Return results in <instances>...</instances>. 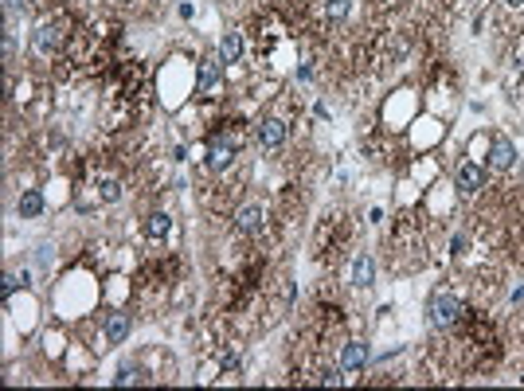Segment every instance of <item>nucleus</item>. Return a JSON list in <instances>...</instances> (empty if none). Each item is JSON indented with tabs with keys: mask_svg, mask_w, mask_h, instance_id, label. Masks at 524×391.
<instances>
[{
	"mask_svg": "<svg viewBox=\"0 0 524 391\" xmlns=\"http://www.w3.org/2000/svg\"><path fill=\"white\" fill-rule=\"evenodd\" d=\"M16 211H20L24 220H39V215H43V196H39V192H24V196H20V204H16Z\"/></svg>",
	"mask_w": 524,
	"mask_h": 391,
	"instance_id": "nucleus-11",
	"label": "nucleus"
},
{
	"mask_svg": "<svg viewBox=\"0 0 524 391\" xmlns=\"http://www.w3.org/2000/svg\"><path fill=\"white\" fill-rule=\"evenodd\" d=\"M262 220H266L262 204H247V208L235 211V227H239V231H258V227H262Z\"/></svg>",
	"mask_w": 524,
	"mask_h": 391,
	"instance_id": "nucleus-5",
	"label": "nucleus"
},
{
	"mask_svg": "<svg viewBox=\"0 0 524 391\" xmlns=\"http://www.w3.org/2000/svg\"><path fill=\"white\" fill-rule=\"evenodd\" d=\"M239 51H243V39H239V32H231V36L223 39L220 55H223V59H227V63H235V59H239Z\"/></svg>",
	"mask_w": 524,
	"mask_h": 391,
	"instance_id": "nucleus-14",
	"label": "nucleus"
},
{
	"mask_svg": "<svg viewBox=\"0 0 524 391\" xmlns=\"http://www.w3.org/2000/svg\"><path fill=\"white\" fill-rule=\"evenodd\" d=\"M489 165L497 172H509L516 165V149H512L509 137H493V145H489Z\"/></svg>",
	"mask_w": 524,
	"mask_h": 391,
	"instance_id": "nucleus-3",
	"label": "nucleus"
},
{
	"mask_svg": "<svg viewBox=\"0 0 524 391\" xmlns=\"http://www.w3.org/2000/svg\"><path fill=\"white\" fill-rule=\"evenodd\" d=\"M55 47H59V28L55 24H39L36 28V51L39 55H55Z\"/></svg>",
	"mask_w": 524,
	"mask_h": 391,
	"instance_id": "nucleus-8",
	"label": "nucleus"
},
{
	"mask_svg": "<svg viewBox=\"0 0 524 391\" xmlns=\"http://www.w3.org/2000/svg\"><path fill=\"white\" fill-rule=\"evenodd\" d=\"M258 137H262L266 149H278L282 141H286V122H282V118H266V122L258 125Z\"/></svg>",
	"mask_w": 524,
	"mask_h": 391,
	"instance_id": "nucleus-7",
	"label": "nucleus"
},
{
	"mask_svg": "<svg viewBox=\"0 0 524 391\" xmlns=\"http://www.w3.org/2000/svg\"><path fill=\"white\" fill-rule=\"evenodd\" d=\"M344 16H348V0H333L329 4V20L337 24V20H344Z\"/></svg>",
	"mask_w": 524,
	"mask_h": 391,
	"instance_id": "nucleus-16",
	"label": "nucleus"
},
{
	"mask_svg": "<svg viewBox=\"0 0 524 391\" xmlns=\"http://www.w3.org/2000/svg\"><path fill=\"white\" fill-rule=\"evenodd\" d=\"M458 317H462V297H458V293L439 290L430 297V325H434V329H450Z\"/></svg>",
	"mask_w": 524,
	"mask_h": 391,
	"instance_id": "nucleus-1",
	"label": "nucleus"
},
{
	"mask_svg": "<svg viewBox=\"0 0 524 391\" xmlns=\"http://www.w3.org/2000/svg\"><path fill=\"white\" fill-rule=\"evenodd\" d=\"M20 282H28V274H4V293H16Z\"/></svg>",
	"mask_w": 524,
	"mask_h": 391,
	"instance_id": "nucleus-17",
	"label": "nucleus"
},
{
	"mask_svg": "<svg viewBox=\"0 0 524 391\" xmlns=\"http://www.w3.org/2000/svg\"><path fill=\"white\" fill-rule=\"evenodd\" d=\"M231 160H235V145H231V141H223V137H220V141H211V145H207V169H211V172H223Z\"/></svg>",
	"mask_w": 524,
	"mask_h": 391,
	"instance_id": "nucleus-4",
	"label": "nucleus"
},
{
	"mask_svg": "<svg viewBox=\"0 0 524 391\" xmlns=\"http://www.w3.org/2000/svg\"><path fill=\"white\" fill-rule=\"evenodd\" d=\"M364 364H368V344H360V341L344 344V352H341V372H360Z\"/></svg>",
	"mask_w": 524,
	"mask_h": 391,
	"instance_id": "nucleus-6",
	"label": "nucleus"
},
{
	"mask_svg": "<svg viewBox=\"0 0 524 391\" xmlns=\"http://www.w3.org/2000/svg\"><path fill=\"white\" fill-rule=\"evenodd\" d=\"M28 0H4V8H8V12H16V8H24Z\"/></svg>",
	"mask_w": 524,
	"mask_h": 391,
	"instance_id": "nucleus-18",
	"label": "nucleus"
},
{
	"mask_svg": "<svg viewBox=\"0 0 524 391\" xmlns=\"http://www.w3.org/2000/svg\"><path fill=\"white\" fill-rule=\"evenodd\" d=\"M509 4H524V0H509Z\"/></svg>",
	"mask_w": 524,
	"mask_h": 391,
	"instance_id": "nucleus-19",
	"label": "nucleus"
},
{
	"mask_svg": "<svg viewBox=\"0 0 524 391\" xmlns=\"http://www.w3.org/2000/svg\"><path fill=\"white\" fill-rule=\"evenodd\" d=\"M125 337H129V313H110V317H106V341L122 344Z\"/></svg>",
	"mask_w": 524,
	"mask_h": 391,
	"instance_id": "nucleus-9",
	"label": "nucleus"
},
{
	"mask_svg": "<svg viewBox=\"0 0 524 391\" xmlns=\"http://www.w3.org/2000/svg\"><path fill=\"white\" fill-rule=\"evenodd\" d=\"M372 278H376V262L372 255H360L353 262V286H372Z\"/></svg>",
	"mask_w": 524,
	"mask_h": 391,
	"instance_id": "nucleus-10",
	"label": "nucleus"
},
{
	"mask_svg": "<svg viewBox=\"0 0 524 391\" xmlns=\"http://www.w3.org/2000/svg\"><path fill=\"white\" fill-rule=\"evenodd\" d=\"M169 231H172V220L165 215V211H153V215L145 220V235H149V239H165Z\"/></svg>",
	"mask_w": 524,
	"mask_h": 391,
	"instance_id": "nucleus-12",
	"label": "nucleus"
},
{
	"mask_svg": "<svg viewBox=\"0 0 524 391\" xmlns=\"http://www.w3.org/2000/svg\"><path fill=\"white\" fill-rule=\"evenodd\" d=\"M454 180H458V188H462V192H481V188H485V169H481V165H474V160H462V165H458V172H454Z\"/></svg>",
	"mask_w": 524,
	"mask_h": 391,
	"instance_id": "nucleus-2",
	"label": "nucleus"
},
{
	"mask_svg": "<svg viewBox=\"0 0 524 391\" xmlns=\"http://www.w3.org/2000/svg\"><path fill=\"white\" fill-rule=\"evenodd\" d=\"M216 83H220V59L211 55V59L200 67V90H207V86H216Z\"/></svg>",
	"mask_w": 524,
	"mask_h": 391,
	"instance_id": "nucleus-13",
	"label": "nucleus"
},
{
	"mask_svg": "<svg viewBox=\"0 0 524 391\" xmlns=\"http://www.w3.org/2000/svg\"><path fill=\"white\" fill-rule=\"evenodd\" d=\"M114 379H118V383H137V379H141V372H137L134 364H122V368H118V376H114Z\"/></svg>",
	"mask_w": 524,
	"mask_h": 391,
	"instance_id": "nucleus-15",
	"label": "nucleus"
}]
</instances>
